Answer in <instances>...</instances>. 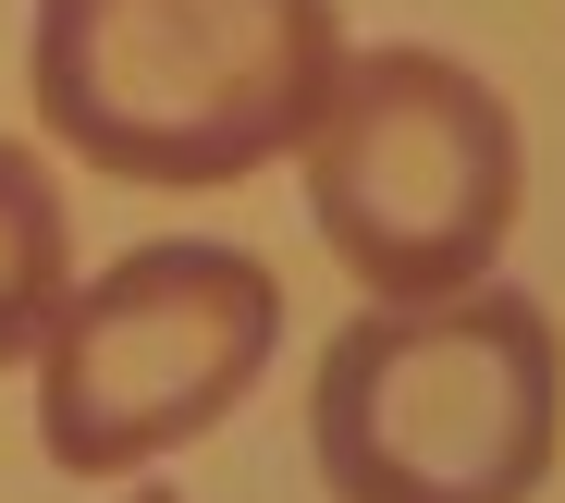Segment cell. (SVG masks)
I'll list each match as a JSON object with an SVG mask.
<instances>
[{
    "label": "cell",
    "instance_id": "cell-1",
    "mask_svg": "<svg viewBox=\"0 0 565 503\" xmlns=\"http://www.w3.org/2000/svg\"><path fill=\"white\" fill-rule=\"evenodd\" d=\"M344 74L332 0H38V124L124 184H246Z\"/></svg>",
    "mask_w": 565,
    "mask_h": 503
},
{
    "label": "cell",
    "instance_id": "cell-2",
    "mask_svg": "<svg viewBox=\"0 0 565 503\" xmlns=\"http://www.w3.org/2000/svg\"><path fill=\"white\" fill-rule=\"evenodd\" d=\"M565 356L529 295H430L332 332L308 454L332 503H529L553 479Z\"/></svg>",
    "mask_w": 565,
    "mask_h": 503
},
{
    "label": "cell",
    "instance_id": "cell-3",
    "mask_svg": "<svg viewBox=\"0 0 565 503\" xmlns=\"http://www.w3.org/2000/svg\"><path fill=\"white\" fill-rule=\"evenodd\" d=\"M308 222L394 308L467 295L516 234V111L443 50L344 62L308 124Z\"/></svg>",
    "mask_w": 565,
    "mask_h": 503
},
{
    "label": "cell",
    "instance_id": "cell-4",
    "mask_svg": "<svg viewBox=\"0 0 565 503\" xmlns=\"http://www.w3.org/2000/svg\"><path fill=\"white\" fill-rule=\"evenodd\" d=\"M282 332V282L246 246H136L62 308L38 356V442L74 479H148L172 442L234 418Z\"/></svg>",
    "mask_w": 565,
    "mask_h": 503
},
{
    "label": "cell",
    "instance_id": "cell-5",
    "mask_svg": "<svg viewBox=\"0 0 565 503\" xmlns=\"http://www.w3.org/2000/svg\"><path fill=\"white\" fill-rule=\"evenodd\" d=\"M62 308H74V222H62L50 172L0 136V368L50 356Z\"/></svg>",
    "mask_w": 565,
    "mask_h": 503
},
{
    "label": "cell",
    "instance_id": "cell-6",
    "mask_svg": "<svg viewBox=\"0 0 565 503\" xmlns=\"http://www.w3.org/2000/svg\"><path fill=\"white\" fill-rule=\"evenodd\" d=\"M124 503H184V491H160V479H136V491H124Z\"/></svg>",
    "mask_w": 565,
    "mask_h": 503
}]
</instances>
